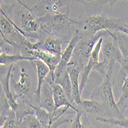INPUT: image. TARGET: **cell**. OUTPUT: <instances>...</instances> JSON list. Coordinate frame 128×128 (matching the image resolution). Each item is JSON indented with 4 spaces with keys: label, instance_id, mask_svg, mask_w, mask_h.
Wrapping results in <instances>:
<instances>
[{
    "label": "cell",
    "instance_id": "obj_1",
    "mask_svg": "<svg viewBox=\"0 0 128 128\" xmlns=\"http://www.w3.org/2000/svg\"><path fill=\"white\" fill-rule=\"evenodd\" d=\"M72 25L76 26V29L81 36H94L101 31H107L115 39L114 32L120 31L125 22L121 19H116L107 16L104 14L84 15L76 19H71Z\"/></svg>",
    "mask_w": 128,
    "mask_h": 128
},
{
    "label": "cell",
    "instance_id": "obj_2",
    "mask_svg": "<svg viewBox=\"0 0 128 128\" xmlns=\"http://www.w3.org/2000/svg\"><path fill=\"white\" fill-rule=\"evenodd\" d=\"M42 29L51 36L62 40L64 43L71 41L73 34L71 19L65 14H46L38 18Z\"/></svg>",
    "mask_w": 128,
    "mask_h": 128
},
{
    "label": "cell",
    "instance_id": "obj_3",
    "mask_svg": "<svg viewBox=\"0 0 128 128\" xmlns=\"http://www.w3.org/2000/svg\"><path fill=\"white\" fill-rule=\"evenodd\" d=\"M12 22L19 32L30 42L38 40L42 32L41 23L38 18L34 16L32 11L19 4L15 9Z\"/></svg>",
    "mask_w": 128,
    "mask_h": 128
},
{
    "label": "cell",
    "instance_id": "obj_4",
    "mask_svg": "<svg viewBox=\"0 0 128 128\" xmlns=\"http://www.w3.org/2000/svg\"><path fill=\"white\" fill-rule=\"evenodd\" d=\"M112 71H108L106 76L104 78L103 83L98 87L92 93L90 99L99 100L106 111V118L123 119L124 114L120 111L117 103L115 102L113 94V76Z\"/></svg>",
    "mask_w": 128,
    "mask_h": 128
},
{
    "label": "cell",
    "instance_id": "obj_5",
    "mask_svg": "<svg viewBox=\"0 0 128 128\" xmlns=\"http://www.w3.org/2000/svg\"><path fill=\"white\" fill-rule=\"evenodd\" d=\"M10 88L18 102H26L33 105L38 106V101L36 97V91L33 90L31 76L22 61H21L19 67V79L17 82L15 80L13 75H11Z\"/></svg>",
    "mask_w": 128,
    "mask_h": 128
},
{
    "label": "cell",
    "instance_id": "obj_6",
    "mask_svg": "<svg viewBox=\"0 0 128 128\" xmlns=\"http://www.w3.org/2000/svg\"><path fill=\"white\" fill-rule=\"evenodd\" d=\"M110 35L107 31H101L94 36H83L76 44L71 61L75 62L81 68L87 65L98 41L101 37H106Z\"/></svg>",
    "mask_w": 128,
    "mask_h": 128
},
{
    "label": "cell",
    "instance_id": "obj_7",
    "mask_svg": "<svg viewBox=\"0 0 128 128\" xmlns=\"http://www.w3.org/2000/svg\"><path fill=\"white\" fill-rule=\"evenodd\" d=\"M0 33L1 41L12 46L15 54H19L21 47L28 40L19 32L14 22L2 14H0Z\"/></svg>",
    "mask_w": 128,
    "mask_h": 128
},
{
    "label": "cell",
    "instance_id": "obj_8",
    "mask_svg": "<svg viewBox=\"0 0 128 128\" xmlns=\"http://www.w3.org/2000/svg\"><path fill=\"white\" fill-rule=\"evenodd\" d=\"M74 2V0H38L31 7V11L38 18L46 14L62 13L69 16Z\"/></svg>",
    "mask_w": 128,
    "mask_h": 128
},
{
    "label": "cell",
    "instance_id": "obj_9",
    "mask_svg": "<svg viewBox=\"0 0 128 128\" xmlns=\"http://www.w3.org/2000/svg\"><path fill=\"white\" fill-rule=\"evenodd\" d=\"M106 39L103 41L100 52L103 54V60L108 63V71L114 72L115 63H118L120 66L122 64L123 56L118 47L117 39L110 35L106 36Z\"/></svg>",
    "mask_w": 128,
    "mask_h": 128
},
{
    "label": "cell",
    "instance_id": "obj_10",
    "mask_svg": "<svg viewBox=\"0 0 128 128\" xmlns=\"http://www.w3.org/2000/svg\"><path fill=\"white\" fill-rule=\"evenodd\" d=\"M63 43L60 39L51 36L42 30L38 40L36 42H32V49L41 50L51 54L61 56L62 53V46Z\"/></svg>",
    "mask_w": 128,
    "mask_h": 128
},
{
    "label": "cell",
    "instance_id": "obj_11",
    "mask_svg": "<svg viewBox=\"0 0 128 128\" xmlns=\"http://www.w3.org/2000/svg\"><path fill=\"white\" fill-rule=\"evenodd\" d=\"M103 41H104V37H101L98 41L94 50L92 51V53L90 56V59H89L87 65L84 67L83 70L80 72V94H82V92L88 82V78H89V75H90V72L92 70L98 71V69L99 64H100L99 56H100V52L101 50Z\"/></svg>",
    "mask_w": 128,
    "mask_h": 128
},
{
    "label": "cell",
    "instance_id": "obj_12",
    "mask_svg": "<svg viewBox=\"0 0 128 128\" xmlns=\"http://www.w3.org/2000/svg\"><path fill=\"white\" fill-rule=\"evenodd\" d=\"M118 47L123 56V63L120 65V71L118 74V86L122 87L125 79L128 76V35L122 31L114 32Z\"/></svg>",
    "mask_w": 128,
    "mask_h": 128
},
{
    "label": "cell",
    "instance_id": "obj_13",
    "mask_svg": "<svg viewBox=\"0 0 128 128\" xmlns=\"http://www.w3.org/2000/svg\"><path fill=\"white\" fill-rule=\"evenodd\" d=\"M54 82V73H49L42 85L38 105L39 107H42L43 109L46 110L52 114L54 111V101L53 97L52 88V83Z\"/></svg>",
    "mask_w": 128,
    "mask_h": 128
},
{
    "label": "cell",
    "instance_id": "obj_14",
    "mask_svg": "<svg viewBox=\"0 0 128 128\" xmlns=\"http://www.w3.org/2000/svg\"><path fill=\"white\" fill-rule=\"evenodd\" d=\"M67 69L69 73L70 79H71L72 98L74 105L78 109H81L82 98H81V94L80 93L79 76L80 75V72L83 70V69L74 61H71L68 64Z\"/></svg>",
    "mask_w": 128,
    "mask_h": 128
},
{
    "label": "cell",
    "instance_id": "obj_15",
    "mask_svg": "<svg viewBox=\"0 0 128 128\" xmlns=\"http://www.w3.org/2000/svg\"><path fill=\"white\" fill-rule=\"evenodd\" d=\"M13 68L14 66H11L7 68V70L5 74L1 73V87L2 89L4 97L9 104L11 109L16 112L18 108L19 103L10 88V77L12 75V72L13 71Z\"/></svg>",
    "mask_w": 128,
    "mask_h": 128
},
{
    "label": "cell",
    "instance_id": "obj_16",
    "mask_svg": "<svg viewBox=\"0 0 128 128\" xmlns=\"http://www.w3.org/2000/svg\"><path fill=\"white\" fill-rule=\"evenodd\" d=\"M81 38H82V36H80V34L77 30H75L71 41L68 43V46L64 49V50L62 51V53L61 55V61L59 63V65L56 68L55 71L54 73V75L60 73L61 72H62L64 70V69L67 68L68 64L72 60L75 46Z\"/></svg>",
    "mask_w": 128,
    "mask_h": 128
},
{
    "label": "cell",
    "instance_id": "obj_17",
    "mask_svg": "<svg viewBox=\"0 0 128 128\" xmlns=\"http://www.w3.org/2000/svg\"><path fill=\"white\" fill-rule=\"evenodd\" d=\"M29 56L32 61L39 60L44 63L50 69V73H54L56 68L61 61V56L51 54L41 50H32Z\"/></svg>",
    "mask_w": 128,
    "mask_h": 128
},
{
    "label": "cell",
    "instance_id": "obj_18",
    "mask_svg": "<svg viewBox=\"0 0 128 128\" xmlns=\"http://www.w3.org/2000/svg\"><path fill=\"white\" fill-rule=\"evenodd\" d=\"M52 88H53V97H54V113L58 109H59L61 107H64L72 108L76 112L79 110V109L74 107L73 104L69 101L64 90L59 84H57L54 82L52 83Z\"/></svg>",
    "mask_w": 128,
    "mask_h": 128
},
{
    "label": "cell",
    "instance_id": "obj_19",
    "mask_svg": "<svg viewBox=\"0 0 128 128\" xmlns=\"http://www.w3.org/2000/svg\"><path fill=\"white\" fill-rule=\"evenodd\" d=\"M81 109L86 114H90L94 119L98 117H107L106 111L104 110L102 103L95 99L83 100L81 104Z\"/></svg>",
    "mask_w": 128,
    "mask_h": 128
},
{
    "label": "cell",
    "instance_id": "obj_20",
    "mask_svg": "<svg viewBox=\"0 0 128 128\" xmlns=\"http://www.w3.org/2000/svg\"><path fill=\"white\" fill-rule=\"evenodd\" d=\"M32 62L34 66H36V73H37V91L36 94V97L38 101V105H39L41 90H42V85L44 82L46 77L48 76V75L50 73V69L42 60H34Z\"/></svg>",
    "mask_w": 128,
    "mask_h": 128
},
{
    "label": "cell",
    "instance_id": "obj_21",
    "mask_svg": "<svg viewBox=\"0 0 128 128\" xmlns=\"http://www.w3.org/2000/svg\"><path fill=\"white\" fill-rule=\"evenodd\" d=\"M54 79L55 83L59 84L63 88L69 101L74 106V100L72 98V90L71 79H70V76H69L68 69L66 68L60 73L54 75Z\"/></svg>",
    "mask_w": 128,
    "mask_h": 128
},
{
    "label": "cell",
    "instance_id": "obj_22",
    "mask_svg": "<svg viewBox=\"0 0 128 128\" xmlns=\"http://www.w3.org/2000/svg\"><path fill=\"white\" fill-rule=\"evenodd\" d=\"M82 6L85 9V14L95 15L100 14L103 6L107 3H110V0H74Z\"/></svg>",
    "mask_w": 128,
    "mask_h": 128
},
{
    "label": "cell",
    "instance_id": "obj_23",
    "mask_svg": "<svg viewBox=\"0 0 128 128\" xmlns=\"http://www.w3.org/2000/svg\"><path fill=\"white\" fill-rule=\"evenodd\" d=\"M21 61H30L28 58L21 54H8L6 53H0V64L1 66L9 67L14 66L18 62Z\"/></svg>",
    "mask_w": 128,
    "mask_h": 128
},
{
    "label": "cell",
    "instance_id": "obj_24",
    "mask_svg": "<svg viewBox=\"0 0 128 128\" xmlns=\"http://www.w3.org/2000/svg\"><path fill=\"white\" fill-rule=\"evenodd\" d=\"M121 94L120 97L117 103V105L122 114L128 109V76L125 79L124 82L120 87Z\"/></svg>",
    "mask_w": 128,
    "mask_h": 128
},
{
    "label": "cell",
    "instance_id": "obj_25",
    "mask_svg": "<svg viewBox=\"0 0 128 128\" xmlns=\"http://www.w3.org/2000/svg\"><path fill=\"white\" fill-rule=\"evenodd\" d=\"M18 128H43L36 114L27 115L18 124Z\"/></svg>",
    "mask_w": 128,
    "mask_h": 128
},
{
    "label": "cell",
    "instance_id": "obj_26",
    "mask_svg": "<svg viewBox=\"0 0 128 128\" xmlns=\"http://www.w3.org/2000/svg\"><path fill=\"white\" fill-rule=\"evenodd\" d=\"M84 112L82 109H79V110L76 113L74 117L70 121L69 126L68 128H91L90 124L88 123H84L82 122Z\"/></svg>",
    "mask_w": 128,
    "mask_h": 128
},
{
    "label": "cell",
    "instance_id": "obj_27",
    "mask_svg": "<svg viewBox=\"0 0 128 128\" xmlns=\"http://www.w3.org/2000/svg\"><path fill=\"white\" fill-rule=\"evenodd\" d=\"M96 120L103 123L119 126L120 128H128V117L123 119H115V118H106V117H98Z\"/></svg>",
    "mask_w": 128,
    "mask_h": 128
},
{
    "label": "cell",
    "instance_id": "obj_28",
    "mask_svg": "<svg viewBox=\"0 0 128 128\" xmlns=\"http://www.w3.org/2000/svg\"><path fill=\"white\" fill-rule=\"evenodd\" d=\"M1 128H18V121L15 111H12L5 119Z\"/></svg>",
    "mask_w": 128,
    "mask_h": 128
},
{
    "label": "cell",
    "instance_id": "obj_29",
    "mask_svg": "<svg viewBox=\"0 0 128 128\" xmlns=\"http://www.w3.org/2000/svg\"><path fill=\"white\" fill-rule=\"evenodd\" d=\"M17 2L18 3V4L22 5V6L26 7V9L31 10V7H29L28 5H27V0H17Z\"/></svg>",
    "mask_w": 128,
    "mask_h": 128
},
{
    "label": "cell",
    "instance_id": "obj_30",
    "mask_svg": "<svg viewBox=\"0 0 128 128\" xmlns=\"http://www.w3.org/2000/svg\"><path fill=\"white\" fill-rule=\"evenodd\" d=\"M118 1H126V2H128V0H110V2L109 5H110V8L111 10H112V9H113L114 5L116 3H117V2H118Z\"/></svg>",
    "mask_w": 128,
    "mask_h": 128
},
{
    "label": "cell",
    "instance_id": "obj_31",
    "mask_svg": "<svg viewBox=\"0 0 128 128\" xmlns=\"http://www.w3.org/2000/svg\"><path fill=\"white\" fill-rule=\"evenodd\" d=\"M120 31H122V32H125V33H126L128 35V29L126 28L124 26L123 27H121V29H120Z\"/></svg>",
    "mask_w": 128,
    "mask_h": 128
},
{
    "label": "cell",
    "instance_id": "obj_32",
    "mask_svg": "<svg viewBox=\"0 0 128 128\" xmlns=\"http://www.w3.org/2000/svg\"><path fill=\"white\" fill-rule=\"evenodd\" d=\"M124 26H125L126 28H127V29H128V24H126V23H125V24H124Z\"/></svg>",
    "mask_w": 128,
    "mask_h": 128
},
{
    "label": "cell",
    "instance_id": "obj_33",
    "mask_svg": "<svg viewBox=\"0 0 128 128\" xmlns=\"http://www.w3.org/2000/svg\"></svg>",
    "mask_w": 128,
    "mask_h": 128
},
{
    "label": "cell",
    "instance_id": "obj_34",
    "mask_svg": "<svg viewBox=\"0 0 128 128\" xmlns=\"http://www.w3.org/2000/svg\"><path fill=\"white\" fill-rule=\"evenodd\" d=\"M118 128H120V127H119V126H118Z\"/></svg>",
    "mask_w": 128,
    "mask_h": 128
}]
</instances>
